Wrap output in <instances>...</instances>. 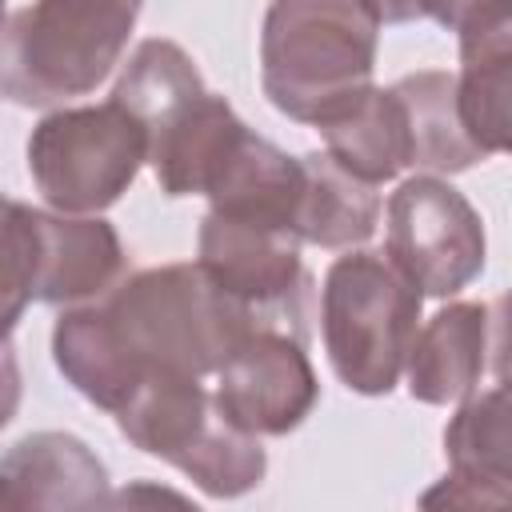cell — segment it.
Returning <instances> with one entry per match:
<instances>
[{
    "instance_id": "6da1fadb",
    "label": "cell",
    "mask_w": 512,
    "mask_h": 512,
    "mask_svg": "<svg viewBox=\"0 0 512 512\" xmlns=\"http://www.w3.org/2000/svg\"><path fill=\"white\" fill-rule=\"evenodd\" d=\"M260 320L224 296L192 264H160L128 272L92 304L60 308L52 324V360L60 376L96 408L120 412L140 380L180 372L204 380L260 328Z\"/></svg>"
},
{
    "instance_id": "7a4b0ae2",
    "label": "cell",
    "mask_w": 512,
    "mask_h": 512,
    "mask_svg": "<svg viewBox=\"0 0 512 512\" xmlns=\"http://www.w3.org/2000/svg\"><path fill=\"white\" fill-rule=\"evenodd\" d=\"M384 8L364 0H276L260 28V84L276 112L328 128L376 84Z\"/></svg>"
},
{
    "instance_id": "3957f363",
    "label": "cell",
    "mask_w": 512,
    "mask_h": 512,
    "mask_svg": "<svg viewBox=\"0 0 512 512\" xmlns=\"http://www.w3.org/2000/svg\"><path fill=\"white\" fill-rule=\"evenodd\" d=\"M140 4L40 0L8 12L0 28V96L20 108H56L96 92L116 68Z\"/></svg>"
},
{
    "instance_id": "277c9868",
    "label": "cell",
    "mask_w": 512,
    "mask_h": 512,
    "mask_svg": "<svg viewBox=\"0 0 512 512\" xmlns=\"http://www.w3.org/2000/svg\"><path fill=\"white\" fill-rule=\"evenodd\" d=\"M424 296L376 248L336 256L320 284V332L336 380L356 396H388L420 328Z\"/></svg>"
},
{
    "instance_id": "5b68a950",
    "label": "cell",
    "mask_w": 512,
    "mask_h": 512,
    "mask_svg": "<svg viewBox=\"0 0 512 512\" xmlns=\"http://www.w3.org/2000/svg\"><path fill=\"white\" fill-rule=\"evenodd\" d=\"M144 160V128L112 100L56 108L28 136V176L60 216H100L132 188Z\"/></svg>"
},
{
    "instance_id": "8992f818",
    "label": "cell",
    "mask_w": 512,
    "mask_h": 512,
    "mask_svg": "<svg viewBox=\"0 0 512 512\" xmlns=\"http://www.w3.org/2000/svg\"><path fill=\"white\" fill-rule=\"evenodd\" d=\"M384 256L408 276L420 296L448 300L468 288L484 268V220L448 180L408 176L388 196Z\"/></svg>"
},
{
    "instance_id": "52a82bcc",
    "label": "cell",
    "mask_w": 512,
    "mask_h": 512,
    "mask_svg": "<svg viewBox=\"0 0 512 512\" xmlns=\"http://www.w3.org/2000/svg\"><path fill=\"white\" fill-rule=\"evenodd\" d=\"M216 408L248 436H288L300 428L316 400L320 380L304 352L296 324H260L216 372Z\"/></svg>"
},
{
    "instance_id": "ba28073f",
    "label": "cell",
    "mask_w": 512,
    "mask_h": 512,
    "mask_svg": "<svg viewBox=\"0 0 512 512\" xmlns=\"http://www.w3.org/2000/svg\"><path fill=\"white\" fill-rule=\"evenodd\" d=\"M196 268L260 320H288L284 308H292L304 292V260L292 232L252 228L216 212H204L200 220Z\"/></svg>"
},
{
    "instance_id": "9c48e42d",
    "label": "cell",
    "mask_w": 512,
    "mask_h": 512,
    "mask_svg": "<svg viewBox=\"0 0 512 512\" xmlns=\"http://www.w3.org/2000/svg\"><path fill=\"white\" fill-rule=\"evenodd\" d=\"M460 40L456 112L468 140L496 156L508 148V88H512V20L496 4L428 8Z\"/></svg>"
},
{
    "instance_id": "30bf717a",
    "label": "cell",
    "mask_w": 512,
    "mask_h": 512,
    "mask_svg": "<svg viewBox=\"0 0 512 512\" xmlns=\"http://www.w3.org/2000/svg\"><path fill=\"white\" fill-rule=\"evenodd\" d=\"M12 512H100L108 500L104 460L72 432H28L0 456Z\"/></svg>"
},
{
    "instance_id": "8fae6325",
    "label": "cell",
    "mask_w": 512,
    "mask_h": 512,
    "mask_svg": "<svg viewBox=\"0 0 512 512\" xmlns=\"http://www.w3.org/2000/svg\"><path fill=\"white\" fill-rule=\"evenodd\" d=\"M36 288L32 300L76 308L92 304L124 280V244L104 216H60L36 208Z\"/></svg>"
},
{
    "instance_id": "7c38bea8",
    "label": "cell",
    "mask_w": 512,
    "mask_h": 512,
    "mask_svg": "<svg viewBox=\"0 0 512 512\" xmlns=\"http://www.w3.org/2000/svg\"><path fill=\"white\" fill-rule=\"evenodd\" d=\"M496 308L500 304H444L424 328H416V340L404 360L408 396L420 404H460L480 388V376L488 368L492 332H496Z\"/></svg>"
},
{
    "instance_id": "4fadbf2b",
    "label": "cell",
    "mask_w": 512,
    "mask_h": 512,
    "mask_svg": "<svg viewBox=\"0 0 512 512\" xmlns=\"http://www.w3.org/2000/svg\"><path fill=\"white\" fill-rule=\"evenodd\" d=\"M248 124L236 116V108L204 92L188 108H180L168 124H160L148 136V164L156 172V184L164 196H208L224 164L232 160L236 144L244 140Z\"/></svg>"
},
{
    "instance_id": "5bb4252c",
    "label": "cell",
    "mask_w": 512,
    "mask_h": 512,
    "mask_svg": "<svg viewBox=\"0 0 512 512\" xmlns=\"http://www.w3.org/2000/svg\"><path fill=\"white\" fill-rule=\"evenodd\" d=\"M304 192L300 156H288L260 132H244L232 160L208 188V212L252 228H276L296 236V208Z\"/></svg>"
},
{
    "instance_id": "9a60e30c",
    "label": "cell",
    "mask_w": 512,
    "mask_h": 512,
    "mask_svg": "<svg viewBox=\"0 0 512 512\" xmlns=\"http://www.w3.org/2000/svg\"><path fill=\"white\" fill-rule=\"evenodd\" d=\"M216 416H220V408L196 376L156 372V376L140 380V388L116 412V424L140 452L160 456L176 468L196 448V440L208 432V424Z\"/></svg>"
},
{
    "instance_id": "2e32d148",
    "label": "cell",
    "mask_w": 512,
    "mask_h": 512,
    "mask_svg": "<svg viewBox=\"0 0 512 512\" xmlns=\"http://www.w3.org/2000/svg\"><path fill=\"white\" fill-rule=\"evenodd\" d=\"M404 124H408V148L412 160L408 168H420V176H452L468 172L472 164L484 160V152L468 140L460 112H456V76L440 68H420L408 72L392 84Z\"/></svg>"
},
{
    "instance_id": "e0dca14e",
    "label": "cell",
    "mask_w": 512,
    "mask_h": 512,
    "mask_svg": "<svg viewBox=\"0 0 512 512\" xmlns=\"http://www.w3.org/2000/svg\"><path fill=\"white\" fill-rule=\"evenodd\" d=\"M304 192L296 208V240L316 248H360L380 224V192L348 176L328 152H304Z\"/></svg>"
},
{
    "instance_id": "ac0fdd59",
    "label": "cell",
    "mask_w": 512,
    "mask_h": 512,
    "mask_svg": "<svg viewBox=\"0 0 512 512\" xmlns=\"http://www.w3.org/2000/svg\"><path fill=\"white\" fill-rule=\"evenodd\" d=\"M320 136H324V152L348 176L372 188L384 180H396L412 160L404 108L392 88H372L344 120L328 124Z\"/></svg>"
},
{
    "instance_id": "d6986e66",
    "label": "cell",
    "mask_w": 512,
    "mask_h": 512,
    "mask_svg": "<svg viewBox=\"0 0 512 512\" xmlns=\"http://www.w3.org/2000/svg\"><path fill=\"white\" fill-rule=\"evenodd\" d=\"M204 76L196 68V60L164 36L140 40L136 52L128 56L124 72L112 84V104L124 108L144 136H152L160 124H168L180 108H188L196 96H204Z\"/></svg>"
},
{
    "instance_id": "ffe728a7",
    "label": "cell",
    "mask_w": 512,
    "mask_h": 512,
    "mask_svg": "<svg viewBox=\"0 0 512 512\" xmlns=\"http://www.w3.org/2000/svg\"><path fill=\"white\" fill-rule=\"evenodd\" d=\"M508 452H512L508 388L504 380H496L456 404V416L444 428V456H448V472L456 476L512 484Z\"/></svg>"
},
{
    "instance_id": "44dd1931",
    "label": "cell",
    "mask_w": 512,
    "mask_h": 512,
    "mask_svg": "<svg viewBox=\"0 0 512 512\" xmlns=\"http://www.w3.org/2000/svg\"><path fill=\"white\" fill-rule=\"evenodd\" d=\"M36 208L0 192V340H12L36 288Z\"/></svg>"
},
{
    "instance_id": "7402d4cb",
    "label": "cell",
    "mask_w": 512,
    "mask_h": 512,
    "mask_svg": "<svg viewBox=\"0 0 512 512\" xmlns=\"http://www.w3.org/2000/svg\"><path fill=\"white\" fill-rule=\"evenodd\" d=\"M416 512H512V484L448 472L432 488H424Z\"/></svg>"
},
{
    "instance_id": "603a6c76",
    "label": "cell",
    "mask_w": 512,
    "mask_h": 512,
    "mask_svg": "<svg viewBox=\"0 0 512 512\" xmlns=\"http://www.w3.org/2000/svg\"><path fill=\"white\" fill-rule=\"evenodd\" d=\"M100 512H204L192 496H184L172 484L160 480H128L124 488H112Z\"/></svg>"
},
{
    "instance_id": "cb8c5ba5",
    "label": "cell",
    "mask_w": 512,
    "mask_h": 512,
    "mask_svg": "<svg viewBox=\"0 0 512 512\" xmlns=\"http://www.w3.org/2000/svg\"><path fill=\"white\" fill-rule=\"evenodd\" d=\"M20 396H24V380H20V360L12 340H0V428H8L20 412Z\"/></svg>"
},
{
    "instance_id": "d4e9b609",
    "label": "cell",
    "mask_w": 512,
    "mask_h": 512,
    "mask_svg": "<svg viewBox=\"0 0 512 512\" xmlns=\"http://www.w3.org/2000/svg\"><path fill=\"white\" fill-rule=\"evenodd\" d=\"M0 512H12V504H8V496H4V484H0Z\"/></svg>"
},
{
    "instance_id": "484cf974",
    "label": "cell",
    "mask_w": 512,
    "mask_h": 512,
    "mask_svg": "<svg viewBox=\"0 0 512 512\" xmlns=\"http://www.w3.org/2000/svg\"><path fill=\"white\" fill-rule=\"evenodd\" d=\"M4 20H8V12H4V4H0V28H4Z\"/></svg>"
}]
</instances>
